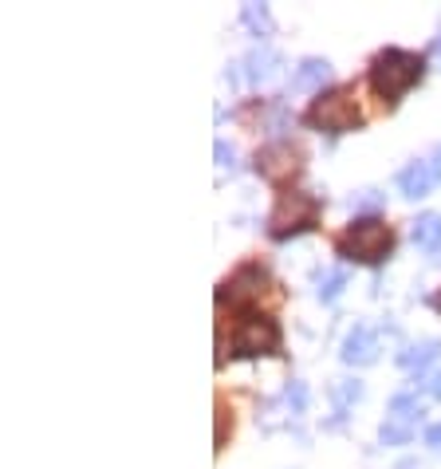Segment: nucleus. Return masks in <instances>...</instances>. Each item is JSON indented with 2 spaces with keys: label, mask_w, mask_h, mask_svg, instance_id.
<instances>
[{
  "label": "nucleus",
  "mask_w": 441,
  "mask_h": 469,
  "mask_svg": "<svg viewBox=\"0 0 441 469\" xmlns=\"http://www.w3.org/2000/svg\"><path fill=\"white\" fill-rule=\"evenodd\" d=\"M319 209H324L319 197L288 189V194H280L272 217H268V237H272V241H288V237H296V233H307V229L319 221Z\"/></svg>",
  "instance_id": "7ed1b4c3"
},
{
  "label": "nucleus",
  "mask_w": 441,
  "mask_h": 469,
  "mask_svg": "<svg viewBox=\"0 0 441 469\" xmlns=\"http://www.w3.org/2000/svg\"><path fill=\"white\" fill-rule=\"evenodd\" d=\"M434 359H441V339H422V343L406 347V352L398 355V363H402L406 371H426Z\"/></svg>",
  "instance_id": "4468645a"
},
{
  "label": "nucleus",
  "mask_w": 441,
  "mask_h": 469,
  "mask_svg": "<svg viewBox=\"0 0 441 469\" xmlns=\"http://www.w3.org/2000/svg\"><path fill=\"white\" fill-rule=\"evenodd\" d=\"M434 174L441 178V146H437V154H434Z\"/></svg>",
  "instance_id": "b1692460"
},
{
  "label": "nucleus",
  "mask_w": 441,
  "mask_h": 469,
  "mask_svg": "<svg viewBox=\"0 0 441 469\" xmlns=\"http://www.w3.org/2000/svg\"><path fill=\"white\" fill-rule=\"evenodd\" d=\"M390 248H394V233H390V225L378 221V217H355L347 233L339 237V256L359 261V265L386 261Z\"/></svg>",
  "instance_id": "f03ea898"
},
{
  "label": "nucleus",
  "mask_w": 441,
  "mask_h": 469,
  "mask_svg": "<svg viewBox=\"0 0 441 469\" xmlns=\"http://www.w3.org/2000/svg\"><path fill=\"white\" fill-rule=\"evenodd\" d=\"M299 169H304V151L292 143H268L264 151H256V174L268 178V182H288V178H296Z\"/></svg>",
  "instance_id": "0eeeda50"
},
{
  "label": "nucleus",
  "mask_w": 441,
  "mask_h": 469,
  "mask_svg": "<svg viewBox=\"0 0 441 469\" xmlns=\"http://www.w3.org/2000/svg\"><path fill=\"white\" fill-rule=\"evenodd\" d=\"M343 363L347 367H370L378 359V332L367 324H355L350 332L343 335Z\"/></svg>",
  "instance_id": "6e6552de"
},
{
  "label": "nucleus",
  "mask_w": 441,
  "mask_h": 469,
  "mask_svg": "<svg viewBox=\"0 0 441 469\" xmlns=\"http://www.w3.org/2000/svg\"><path fill=\"white\" fill-rule=\"evenodd\" d=\"M429 395H434V398H441V371H437L434 378H429Z\"/></svg>",
  "instance_id": "5701e85b"
},
{
  "label": "nucleus",
  "mask_w": 441,
  "mask_h": 469,
  "mask_svg": "<svg viewBox=\"0 0 441 469\" xmlns=\"http://www.w3.org/2000/svg\"><path fill=\"white\" fill-rule=\"evenodd\" d=\"M260 284H268V273L260 265H245L240 273L233 276V281H225V288H220V300H245V296H256Z\"/></svg>",
  "instance_id": "9d476101"
},
{
  "label": "nucleus",
  "mask_w": 441,
  "mask_h": 469,
  "mask_svg": "<svg viewBox=\"0 0 441 469\" xmlns=\"http://www.w3.org/2000/svg\"><path fill=\"white\" fill-rule=\"evenodd\" d=\"M422 398L418 395H394V403H390V414L383 422V430H378V438H383V446H402L414 438L418 430V418H422Z\"/></svg>",
  "instance_id": "423d86ee"
},
{
  "label": "nucleus",
  "mask_w": 441,
  "mask_h": 469,
  "mask_svg": "<svg viewBox=\"0 0 441 469\" xmlns=\"http://www.w3.org/2000/svg\"><path fill=\"white\" fill-rule=\"evenodd\" d=\"M280 352V327L272 316L245 312L233 335V355H276Z\"/></svg>",
  "instance_id": "39448f33"
},
{
  "label": "nucleus",
  "mask_w": 441,
  "mask_h": 469,
  "mask_svg": "<svg viewBox=\"0 0 441 469\" xmlns=\"http://www.w3.org/2000/svg\"><path fill=\"white\" fill-rule=\"evenodd\" d=\"M426 75V59L418 52H402V48H386L375 56L370 64V87L383 95V103L394 107L414 83H422Z\"/></svg>",
  "instance_id": "f257e3e1"
},
{
  "label": "nucleus",
  "mask_w": 441,
  "mask_h": 469,
  "mask_svg": "<svg viewBox=\"0 0 441 469\" xmlns=\"http://www.w3.org/2000/svg\"><path fill=\"white\" fill-rule=\"evenodd\" d=\"M240 20H245V28L253 36H272V13H268V4H245L240 8Z\"/></svg>",
  "instance_id": "2eb2a0df"
},
{
  "label": "nucleus",
  "mask_w": 441,
  "mask_h": 469,
  "mask_svg": "<svg viewBox=\"0 0 441 469\" xmlns=\"http://www.w3.org/2000/svg\"><path fill=\"white\" fill-rule=\"evenodd\" d=\"M307 123H312L316 131H327V135L355 131V126L363 123L355 91H350V87H331V91H324L312 103V111H307Z\"/></svg>",
  "instance_id": "20e7f679"
},
{
  "label": "nucleus",
  "mask_w": 441,
  "mask_h": 469,
  "mask_svg": "<svg viewBox=\"0 0 441 469\" xmlns=\"http://www.w3.org/2000/svg\"><path fill=\"white\" fill-rule=\"evenodd\" d=\"M331 398H335V411L343 414L347 406H355L359 398H363V383H359V378H339V383L331 386Z\"/></svg>",
  "instance_id": "f3484780"
},
{
  "label": "nucleus",
  "mask_w": 441,
  "mask_h": 469,
  "mask_svg": "<svg viewBox=\"0 0 441 469\" xmlns=\"http://www.w3.org/2000/svg\"><path fill=\"white\" fill-rule=\"evenodd\" d=\"M426 446H429V450H434V454H441V422H437V426H429V430H426Z\"/></svg>",
  "instance_id": "412c9836"
},
{
  "label": "nucleus",
  "mask_w": 441,
  "mask_h": 469,
  "mask_svg": "<svg viewBox=\"0 0 441 469\" xmlns=\"http://www.w3.org/2000/svg\"><path fill=\"white\" fill-rule=\"evenodd\" d=\"M276 64H280V56L272 52V48H253V52L240 59L248 83H264V79H272L276 75Z\"/></svg>",
  "instance_id": "f8f14e48"
},
{
  "label": "nucleus",
  "mask_w": 441,
  "mask_h": 469,
  "mask_svg": "<svg viewBox=\"0 0 441 469\" xmlns=\"http://www.w3.org/2000/svg\"><path fill=\"white\" fill-rule=\"evenodd\" d=\"M434 182H437V174L429 162H410L402 174H398V189H402L406 197H426L429 189H434Z\"/></svg>",
  "instance_id": "9b49d317"
},
{
  "label": "nucleus",
  "mask_w": 441,
  "mask_h": 469,
  "mask_svg": "<svg viewBox=\"0 0 441 469\" xmlns=\"http://www.w3.org/2000/svg\"><path fill=\"white\" fill-rule=\"evenodd\" d=\"M410 237L426 253H441V213H422L414 221V229H410Z\"/></svg>",
  "instance_id": "ddd939ff"
},
{
  "label": "nucleus",
  "mask_w": 441,
  "mask_h": 469,
  "mask_svg": "<svg viewBox=\"0 0 441 469\" xmlns=\"http://www.w3.org/2000/svg\"><path fill=\"white\" fill-rule=\"evenodd\" d=\"M383 202H386V197L378 194V189H363V194L350 197V209H355V213H378V209H383Z\"/></svg>",
  "instance_id": "a211bd4d"
},
{
  "label": "nucleus",
  "mask_w": 441,
  "mask_h": 469,
  "mask_svg": "<svg viewBox=\"0 0 441 469\" xmlns=\"http://www.w3.org/2000/svg\"><path fill=\"white\" fill-rule=\"evenodd\" d=\"M331 79V64L324 56H307L299 59L296 75H292V91H319L324 95V83Z\"/></svg>",
  "instance_id": "1a4fd4ad"
},
{
  "label": "nucleus",
  "mask_w": 441,
  "mask_h": 469,
  "mask_svg": "<svg viewBox=\"0 0 441 469\" xmlns=\"http://www.w3.org/2000/svg\"><path fill=\"white\" fill-rule=\"evenodd\" d=\"M284 403L292 406V414H304V406H307V386L299 383V378H292V383H288V391H284Z\"/></svg>",
  "instance_id": "6ab92c4d"
},
{
  "label": "nucleus",
  "mask_w": 441,
  "mask_h": 469,
  "mask_svg": "<svg viewBox=\"0 0 441 469\" xmlns=\"http://www.w3.org/2000/svg\"><path fill=\"white\" fill-rule=\"evenodd\" d=\"M217 414H220V418H217V450H220V446H225V406H220Z\"/></svg>",
  "instance_id": "4be33fe9"
},
{
  "label": "nucleus",
  "mask_w": 441,
  "mask_h": 469,
  "mask_svg": "<svg viewBox=\"0 0 441 469\" xmlns=\"http://www.w3.org/2000/svg\"><path fill=\"white\" fill-rule=\"evenodd\" d=\"M316 296H319V300H324V304H335L339 300V292H343V284H347V273H343V268H327V273H319L316 276Z\"/></svg>",
  "instance_id": "dca6fc26"
},
{
  "label": "nucleus",
  "mask_w": 441,
  "mask_h": 469,
  "mask_svg": "<svg viewBox=\"0 0 441 469\" xmlns=\"http://www.w3.org/2000/svg\"><path fill=\"white\" fill-rule=\"evenodd\" d=\"M437 56H441V39H437Z\"/></svg>",
  "instance_id": "393cba45"
},
{
  "label": "nucleus",
  "mask_w": 441,
  "mask_h": 469,
  "mask_svg": "<svg viewBox=\"0 0 441 469\" xmlns=\"http://www.w3.org/2000/svg\"><path fill=\"white\" fill-rule=\"evenodd\" d=\"M213 154H217V166H229V169H233V158H237V151L225 143V138H217V143H213Z\"/></svg>",
  "instance_id": "aec40b11"
}]
</instances>
